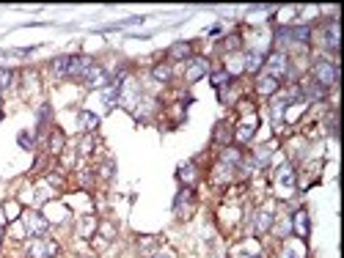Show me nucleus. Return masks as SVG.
<instances>
[{
    "mask_svg": "<svg viewBox=\"0 0 344 258\" xmlns=\"http://www.w3.org/2000/svg\"><path fill=\"white\" fill-rule=\"evenodd\" d=\"M314 77H317V85H322V88L336 85V80H339L336 63H333V61H325V58H319V61L314 63Z\"/></svg>",
    "mask_w": 344,
    "mask_h": 258,
    "instance_id": "nucleus-1",
    "label": "nucleus"
},
{
    "mask_svg": "<svg viewBox=\"0 0 344 258\" xmlns=\"http://www.w3.org/2000/svg\"><path fill=\"white\" fill-rule=\"evenodd\" d=\"M94 66V61L91 58H85V55H77V58H69V74L72 77H80V74H89V69Z\"/></svg>",
    "mask_w": 344,
    "mask_h": 258,
    "instance_id": "nucleus-2",
    "label": "nucleus"
},
{
    "mask_svg": "<svg viewBox=\"0 0 344 258\" xmlns=\"http://www.w3.org/2000/svg\"><path fill=\"white\" fill-rule=\"evenodd\" d=\"M105 83H108V74H105L99 66H91L89 74H85V85H89V88H99V85H105Z\"/></svg>",
    "mask_w": 344,
    "mask_h": 258,
    "instance_id": "nucleus-3",
    "label": "nucleus"
},
{
    "mask_svg": "<svg viewBox=\"0 0 344 258\" xmlns=\"http://www.w3.org/2000/svg\"><path fill=\"white\" fill-rule=\"evenodd\" d=\"M270 72H273V77H278V74H284L287 72V55L284 52H276V55H270Z\"/></svg>",
    "mask_w": 344,
    "mask_h": 258,
    "instance_id": "nucleus-4",
    "label": "nucleus"
},
{
    "mask_svg": "<svg viewBox=\"0 0 344 258\" xmlns=\"http://www.w3.org/2000/svg\"><path fill=\"white\" fill-rule=\"evenodd\" d=\"M25 222H28V228H31V233H44L47 231V220H42L39 214H28Z\"/></svg>",
    "mask_w": 344,
    "mask_h": 258,
    "instance_id": "nucleus-5",
    "label": "nucleus"
},
{
    "mask_svg": "<svg viewBox=\"0 0 344 258\" xmlns=\"http://www.w3.org/2000/svg\"><path fill=\"white\" fill-rule=\"evenodd\" d=\"M204 74H207V61H196L193 66L188 69V80H190V83H196V80L204 77Z\"/></svg>",
    "mask_w": 344,
    "mask_h": 258,
    "instance_id": "nucleus-6",
    "label": "nucleus"
},
{
    "mask_svg": "<svg viewBox=\"0 0 344 258\" xmlns=\"http://www.w3.org/2000/svg\"><path fill=\"white\" fill-rule=\"evenodd\" d=\"M151 74H154V80H160V83H168V80H171V66H168V63H157V66L151 69Z\"/></svg>",
    "mask_w": 344,
    "mask_h": 258,
    "instance_id": "nucleus-7",
    "label": "nucleus"
},
{
    "mask_svg": "<svg viewBox=\"0 0 344 258\" xmlns=\"http://www.w3.org/2000/svg\"><path fill=\"white\" fill-rule=\"evenodd\" d=\"M31 255H36V258L55 255V244H52V242H47V244H33V247H31Z\"/></svg>",
    "mask_w": 344,
    "mask_h": 258,
    "instance_id": "nucleus-8",
    "label": "nucleus"
},
{
    "mask_svg": "<svg viewBox=\"0 0 344 258\" xmlns=\"http://www.w3.org/2000/svg\"><path fill=\"white\" fill-rule=\"evenodd\" d=\"M190 55V44H174L171 50H168V58L171 61H179V58H188Z\"/></svg>",
    "mask_w": 344,
    "mask_h": 258,
    "instance_id": "nucleus-9",
    "label": "nucleus"
},
{
    "mask_svg": "<svg viewBox=\"0 0 344 258\" xmlns=\"http://www.w3.org/2000/svg\"><path fill=\"white\" fill-rule=\"evenodd\" d=\"M262 61H265V55H262V52H248L245 69H248V72H256V69H262Z\"/></svg>",
    "mask_w": 344,
    "mask_h": 258,
    "instance_id": "nucleus-10",
    "label": "nucleus"
},
{
    "mask_svg": "<svg viewBox=\"0 0 344 258\" xmlns=\"http://www.w3.org/2000/svg\"><path fill=\"white\" fill-rule=\"evenodd\" d=\"M276 88H278V83H276V77H273V74H267V77L259 80V91H262V93H273Z\"/></svg>",
    "mask_w": 344,
    "mask_h": 258,
    "instance_id": "nucleus-11",
    "label": "nucleus"
},
{
    "mask_svg": "<svg viewBox=\"0 0 344 258\" xmlns=\"http://www.w3.org/2000/svg\"><path fill=\"white\" fill-rule=\"evenodd\" d=\"M52 72L55 74H69V58L66 55L55 58V61H52Z\"/></svg>",
    "mask_w": 344,
    "mask_h": 258,
    "instance_id": "nucleus-12",
    "label": "nucleus"
},
{
    "mask_svg": "<svg viewBox=\"0 0 344 258\" xmlns=\"http://www.w3.org/2000/svg\"><path fill=\"white\" fill-rule=\"evenodd\" d=\"M306 93H308V99H322L325 96V88L317 85V83H306Z\"/></svg>",
    "mask_w": 344,
    "mask_h": 258,
    "instance_id": "nucleus-13",
    "label": "nucleus"
},
{
    "mask_svg": "<svg viewBox=\"0 0 344 258\" xmlns=\"http://www.w3.org/2000/svg\"><path fill=\"white\" fill-rule=\"evenodd\" d=\"M80 124H83V129H97L99 118L94 113H80Z\"/></svg>",
    "mask_w": 344,
    "mask_h": 258,
    "instance_id": "nucleus-14",
    "label": "nucleus"
},
{
    "mask_svg": "<svg viewBox=\"0 0 344 258\" xmlns=\"http://www.w3.org/2000/svg\"><path fill=\"white\" fill-rule=\"evenodd\" d=\"M11 83H14V72L0 69V88H11Z\"/></svg>",
    "mask_w": 344,
    "mask_h": 258,
    "instance_id": "nucleus-15",
    "label": "nucleus"
},
{
    "mask_svg": "<svg viewBox=\"0 0 344 258\" xmlns=\"http://www.w3.org/2000/svg\"><path fill=\"white\" fill-rule=\"evenodd\" d=\"M256 228H259V231H267V228H270V212H259V220H256Z\"/></svg>",
    "mask_w": 344,
    "mask_h": 258,
    "instance_id": "nucleus-16",
    "label": "nucleus"
},
{
    "mask_svg": "<svg viewBox=\"0 0 344 258\" xmlns=\"http://www.w3.org/2000/svg\"><path fill=\"white\" fill-rule=\"evenodd\" d=\"M50 149H52V151H61V149H63V135H61V132H55V135L50 138Z\"/></svg>",
    "mask_w": 344,
    "mask_h": 258,
    "instance_id": "nucleus-17",
    "label": "nucleus"
},
{
    "mask_svg": "<svg viewBox=\"0 0 344 258\" xmlns=\"http://www.w3.org/2000/svg\"><path fill=\"white\" fill-rule=\"evenodd\" d=\"M250 135H253V124H242V129H240V140H248Z\"/></svg>",
    "mask_w": 344,
    "mask_h": 258,
    "instance_id": "nucleus-18",
    "label": "nucleus"
},
{
    "mask_svg": "<svg viewBox=\"0 0 344 258\" xmlns=\"http://www.w3.org/2000/svg\"><path fill=\"white\" fill-rule=\"evenodd\" d=\"M278 179H281L284 181V184H292V173H289V168H281V173H278Z\"/></svg>",
    "mask_w": 344,
    "mask_h": 258,
    "instance_id": "nucleus-19",
    "label": "nucleus"
},
{
    "mask_svg": "<svg viewBox=\"0 0 344 258\" xmlns=\"http://www.w3.org/2000/svg\"><path fill=\"white\" fill-rule=\"evenodd\" d=\"M226 83V74L220 72V74H215V85H223Z\"/></svg>",
    "mask_w": 344,
    "mask_h": 258,
    "instance_id": "nucleus-20",
    "label": "nucleus"
},
{
    "mask_svg": "<svg viewBox=\"0 0 344 258\" xmlns=\"http://www.w3.org/2000/svg\"><path fill=\"white\" fill-rule=\"evenodd\" d=\"M154 258H174V255H171V253H157Z\"/></svg>",
    "mask_w": 344,
    "mask_h": 258,
    "instance_id": "nucleus-21",
    "label": "nucleus"
}]
</instances>
